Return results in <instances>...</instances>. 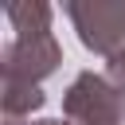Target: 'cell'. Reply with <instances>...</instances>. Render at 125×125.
Segmentation results:
<instances>
[]
</instances>
